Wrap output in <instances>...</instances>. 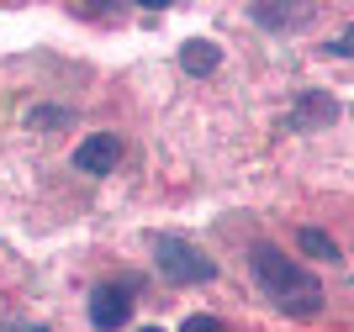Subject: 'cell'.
<instances>
[{
  "mask_svg": "<svg viewBox=\"0 0 354 332\" xmlns=\"http://www.w3.org/2000/svg\"><path fill=\"white\" fill-rule=\"evenodd\" d=\"M249 269H254V285H259V295H265L281 317L291 322H312L317 311H323V285H317V275L312 269H301L296 259H286L281 248L259 243L249 253Z\"/></svg>",
  "mask_w": 354,
  "mask_h": 332,
  "instance_id": "6da1fadb",
  "label": "cell"
},
{
  "mask_svg": "<svg viewBox=\"0 0 354 332\" xmlns=\"http://www.w3.org/2000/svg\"><path fill=\"white\" fill-rule=\"evenodd\" d=\"M180 69L191 74V79H207V74L222 69V48L207 43V37H191V43L180 48Z\"/></svg>",
  "mask_w": 354,
  "mask_h": 332,
  "instance_id": "8992f818",
  "label": "cell"
},
{
  "mask_svg": "<svg viewBox=\"0 0 354 332\" xmlns=\"http://www.w3.org/2000/svg\"><path fill=\"white\" fill-rule=\"evenodd\" d=\"M296 243L307 248L312 259H323V264H344V248L333 243V237H328L323 227H301V232H296Z\"/></svg>",
  "mask_w": 354,
  "mask_h": 332,
  "instance_id": "ba28073f",
  "label": "cell"
},
{
  "mask_svg": "<svg viewBox=\"0 0 354 332\" xmlns=\"http://www.w3.org/2000/svg\"><path fill=\"white\" fill-rule=\"evenodd\" d=\"M0 332H53V327H43V322H0Z\"/></svg>",
  "mask_w": 354,
  "mask_h": 332,
  "instance_id": "7c38bea8",
  "label": "cell"
},
{
  "mask_svg": "<svg viewBox=\"0 0 354 332\" xmlns=\"http://www.w3.org/2000/svg\"><path fill=\"white\" fill-rule=\"evenodd\" d=\"M138 332H164V327H138Z\"/></svg>",
  "mask_w": 354,
  "mask_h": 332,
  "instance_id": "4fadbf2b",
  "label": "cell"
},
{
  "mask_svg": "<svg viewBox=\"0 0 354 332\" xmlns=\"http://www.w3.org/2000/svg\"><path fill=\"white\" fill-rule=\"evenodd\" d=\"M153 264H159V275L169 285H212L217 280V264L196 243H185V237H159L153 243Z\"/></svg>",
  "mask_w": 354,
  "mask_h": 332,
  "instance_id": "7a4b0ae2",
  "label": "cell"
},
{
  "mask_svg": "<svg viewBox=\"0 0 354 332\" xmlns=\"http://www.w3.org/2000/svg\"><path fill=\"white\" fill-rule=\"evenodd\" d=\"M133 306H138V285L133 280H106V285L90 290V327L95 332H117L133 322Z\"/></svg>",
  "mask_w": 354,
  "mask_h": 332,
  "instance_id": "3957f363",
  "label": "cell"
},
{
  "mask_svg": "<svg viewBox=\"0 0 354 332\" xmlns=\"http://www.w3.org/2000/svg\"><path fill=\"white\" fill-rule=\"evenodd\" d=\"M180 332H227L217 317H207V311H196V317H185L180 322Z\"/></svg>",
  "mask_w": 354,
  "mask_h": 332,
  "instance_id": "30bf717a",
  "label": "cell"
},
{
  "mask_svg": "<svg viewBox=\"0 0 354 332\" xmlns=\"http://www.w3.org/2000/svg\"><path fill=\"white\" fill-rule=\"evenodd\" d=\"M333 53H339V58H354V21L339 32V37H333Z\"/></svg>",
  "mask_w": 354,
  "mask_h": 332,
  "instance_id": "8fae6325",
  "label": "cell"
},
{
  "mask_svg": "<svg viewBox=\"0 0 354 332\" xmlns=\"http://www.w3.org/2000/svg\"><path fill=\"white\" fill-rule=\"evenodd\" d=\"M69 121H74V116L64 111V106H32V111H27L32 132H59V127H69Z\"/></svg>",
  "mask_w": 354,
  "mask_h": 332,
  "instance_id": "9c48e42d",
  "label": "cell"
},
{
  "mask_svg": "<svg viewBox=\"0 0 354 332\" xmlns=\"http://www.w3.org/2000/svg\"><path fill=\"white\" fill-rule=\"evenodd\" d=\"M117 159H122V137H111V132H95V137H85L74 148V169L80 174H111Z\"/></svg>",
  "mask_w": 354,
  "mask_h": 332,
  "instance_id": "5b68a950",
  "label": "cell"
},
{
  "mask_svg": "<svg viewBox=\"0 0 354 332\" xmlns=\"http://www.w3.org/2000/svg\"><path fill=\"white\" fill-rule=\"evenodd\" d=\"M339 101L328 95V90H307V95H296V106H291V127L296 132H312V127H333L339 121Z\"/></svg>",
  "mask_w": 354,
  "mask_h": 332,
  "instance_id": "277c9868",
  "label": "cell"
},
{
  "mask_svg": "<svg viewBox=\"0 0 354 332\" xmlns=\"http://www.w3.org/2000/svg\"><path fill=\"white\" fill-rule=\"evenodd\" d=\"M249 16L270 32H296L312 21V6H249Z\"/></svg>",
  "mask_w": 354,
  "mask_h": 332,
  "instance_id": "52a82bcc",
  "label": "cell"
}]
</instances>
